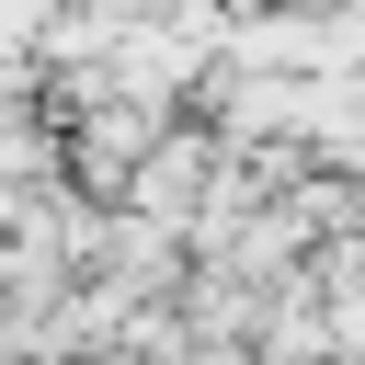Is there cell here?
<instances>
[{
	"mask_svg": "<svg viewBox=\"0 0 365 365\" xmlns=\"http://www.w3.org/2000/svg\"><path fill=\"white\" fill-rule=\"evenodd\" d=\"M34 34H46V0H0V68H34Z\"/></svg>",
	"mask_w": 365,
	"mask_h": 365,
	"instance_id": "cell-1",
	"label": "cell"
}]
</instances>
